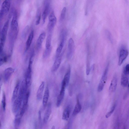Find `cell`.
Listing matches in <instances>:
<instances>
[{"instance_id": "1", "label": "cell", "mask_w": 129, "mask_h": 129, "mask_svg": "<svg viewBox=\"0 0 129 129\" xmlns=\"http://www.w3.org/2000/svg\"><path fill=\"white\" fill-rule=\"evenodd\" d=\"M9 19L5 22L2 30L0 37V53L3 52L4 44L6 40L9 25Z\"/></svg>"}, {"instance_id": "2", "label": "cell", "mask_w": 129, "mask_h": 129, "mask_svg": "<svg viewBox=\"0 0 129 129\" xmlns=\"http://www.w3.org/2000/svg\"><path fill=\"white\" fill-rule=\"evenodd\" d=\"M34 55L31 54L29 60L28 65L25 74V81L28 88L30 86L31 84L32 67L33 60Z\"/></svg>"}, {"instance_id": "3", "label": "cell", "mask_w": 129, "mask_h": 129, "mask_svg": "<svg viewBox=\"0 0 129 129\" xmlns=\"http://www.w3.org/2000/svg\"><path fill=\"white\" fill-rule=\"evenodd\" d=\"M24 96L23 94L18 93L17 97L13 102L12 106V110L13 113H16L19 109Z\"/></svg>"}, {"instance_id": "4", "label": "cell", "mask_w": 129, "mask_h": 129, "mask_svg": "<svg viewBox=\"0 0 129 129\" xmlns=\"http://www.w3.org/2000/svg\"><path fill=\"white\" fill-rule=\"evenodd\" d=\"M109 64H108L102 75L98 88V91L99 92H100L103 90L106 83L109 70Z\"/></svg>"}, {"instance_id": "5", "label": "cell", "mask_w": 129, "mask_h": 129, "mask_svg": "<svg viewBox=\"0 0 129 129\" xmlns=\"http://www.w3.org/2000/svg\"><path fill=\"white\" fill-rule=\"evenodd\" d=\"M49 22L47 25V29L48 31L51 33L53 30L57 21L54 12L52 11L49 15Z\"/></svg>"}, {"instance_id": "6", "label": "cell", "mask_w": 129, "mask_h": 129, "mask_svg": "<svg viewBox=\"0 0 129 129\" xmlns=\"http://www.w3.org/2000/svg\"><path fill=\"white\" fill-rule=\"evenodd\" d=\"M66 32V30L64 29L62 30L61 32L60 41L56 51V57L58 56L61 54L65 42Z\"/></svg>"}, {"instance_id": "7", "label": "cell", "mask_w": 129, "mask_h": 129, "mask_svg": "<svg viewBox=\"0 0 129 129\" xmlns=\"http://www.w3.org/2000/svg\"><path fill=\"white\" fill-rule=\"evenodd\" d=\"M11 2V0H5L3 2L0 12L1 19L3 18L5 14H7L9 11Z\"/></svg>"}, {"instance_id": "8", "label": "cell", "mask_w": 129, "mask_h": 129, "mask_svg": "<svg viewBox=\"0 0 129 129\" xmlns=\"http://www.w3.org/2000/svg\"><path fill=\"white\" fill-rule=\"evenodd\" d=\"M128 54V52L124 46L121 47L120 49L118 61L119 66H120L123 63Z\"/></svg>"}, {"instance_id": "9", "label": "cell", "mask_w": 129, "mask_h": 129, "mask_svg": "<svg viewBox=\"0 0 129 129\" xmlns=\"http://www.w3.org/2000/svg\"><path fill=\"white\" fill-rule=\"evenodd\" d=\"M75 47V43L73 39L70 38L68 41V49L67 53V57L70 60L72 58L73 55Z\"/></svg>"}, {"instance_id": "10", "label": "cell", "mask_w": 129, "mask_h": 129, "mask_svg": "<svg viewBox=\"0 0 129 129\" xmlns=\"http://www.w3.org/2000/svg\"><path fill=\"white\" fill-rule=\"evenodd\" d=\"M11 30L17 31L18 27L17 15V12L15 11L14 12L12 19L10 25Z\"/></svg>"}, {"instance_id": "11", "label": "cell", "mask_w": 129, "mask_h": 129, "mask_svg": "<svg viewBox=\"0 0 129 129\" xmlns=\"http://www.w3.org/2000/svg\"><path fill=\"white\" fill-rule=\"evenodd\" d=\"M49 10L50 4L47 1L45 3L42 13V17L43 23H44L45 22Z\"/></svg>"}, {"instance_id": "12", "label": "cell", "mask_w": 129, "mask_h": 129, "mask_svg": "<svg viewBox=\"0 0 129 129\" xmlns=\"http://www.w3.org/2000/svg\"><path fill=\"white\" fill-rule=\"evenodd\" d=\"M62 58L61 54L58 56L56 57L54 62L51 71L53 72L56 71L58 69L60 64Z\"/></svg>"}, {"instance_id": "13", "label": "cell", "mask_w": 129, "mask_h": 129, "mask_svg": "<svg viewBox=\"0 0 129 129\" xmlns=\"http://www.w3.org/2000/svg\"><path fill=\"white\" fill-rule=\"evenodd\" d=\"M65 88L64 87L61 86V90L57 100L56 105L57 107H59L60 106L63 99L65 94Z\"/></svg>"}, {"instance_id": "14", "label": "cell", "mask_w": 129, "mask_h": 129, "mask_svg": "<svg viewBox=\"0 0 129 129\" xmlns=\"http://www.w3.org/2000/svg\"><path fill=\"white\" fill-rule=\"evenodd\" d=\"M14 72V69L11 67H9L5 69L4 73V79L5 82L7 81L10 79Z\"/></svg>"}, {"instance_id": "15", "label": "cell", "mask_w": 129, "mask_h": 129, "mask_svg": "<svg viewBox=\"0 0 129 129\" xmlns=\"http://www.w3.org/2000/svg\"><path fill=\"white\" fill-rule=\"evenodd\" d=\"M117 77L115 75L112 79L109 86V90L111 92H113L116 90L117 85Z\"/></svg>"}, {"instance_id": "16", "label": "cell", "mask_w": 129, "mask_h": 129, "mask_svg": "<svg viewBox=\"0 0 129 129\" xmlns=\"http://www.w3.org/2000/svg\"><path fill=\"white\" fill-rule=\"evenodd\" d=\"M51 111V104L49 103L48 104L47 108L45 112L43 117V122L46 123L48 121Z\"/></svg>"}, {"instance_id": "17", "label": "cell", "mask_w": 129, "mask_h": 129, "mask_svg": "<svg viewBox=\"0 0 129 129\" xmlns=\"http://www.w3.org/2000/svg\"><path fill=\"white\" fill-rule=\"evenodd\" d=\"M28 99V98H25L22 101V105L19 112L20 116L22 117L23 116L27 108Z\"/></svg>"}, {"instance_id": "18", "label": "cell", "mask_w": 129, "mask_h": 129, "mask_svg": "<svg viewBox=\"0 0 129 129\" xmlns=\"http://www.w3.org/2000/svg\"><path fill=\"white\" fill-rule=\"evenodd\" d=\"M71 70L70 66H69L67 71L64 75L62 83H63L67 87L69 83L71 75Z\"/></svg>"}, {"instance_id": "19", "label": "cell", "mask_w": 129, "mask_h": 129, "mask_svg": "<svg viewBox=\"0 0 129 129\" xmlns=\"http://www.w3.org/2000/svg\"><path fill=\"white\" fill-rule=\"evenodd\" d=\"M128 83V75L122 72L121 79V84L123 87H126Z\"/></svg>"}, {"instance_id": "20", "label": "cell", "mask_w": 129, "mask_h": 129, "mask_svg": "<svg viewBox=\"0 0 129 129\" xmlns=\"http://www.w3.org/2000/svg\"><path fill=\"white\" fill-rule=\"evenodd\" d=\"M44 86V82L43 81L39 87L37 93V98L38 100L42 98Z\"/></svg>"}, {"instance_id": "21", "label": "cell", "mask_w": 129, "mask_h": 129, "mask_svg": "<svg viewBox=\"0 0 129 129\" xmlns=\"http://www.w3.org/2000/svg\"><path fill=\"white\" fill-rule=\"evenodd\" d=\"M45 37L46 33L45 32L41 33L39 36L36 43V46L38 49H40L41 48Z\"/></svg>"}, {"instance_id": "22", "label": "cell", "mask_w": 129, "mask_h": 129, "mask_svg": "<svg viewBox=\"0 0 129 129\" xmlns=\"http://www.w3.org/2000/svg\"><path fill=\"white\" fill-rule=\"evenodd\" d=\"M82 109L81 105L79 101L78 97H77V103L72 113V115L75 116L78 114Z\"/></svg>"}, {"instance_id": "23", "label": "cell", "mask_w": 129, "mask_h": 129, "mask_svg": "<svg viewBox=\"0 0 129 129\" xmlns=\"http://www.w3.org/2000/svg\"><path fill=\"white\" fill-rule=\"evenodd\" d=\"M34 31L32 30L29 35L25 44L26 50L27 51L29 48L34 38Z\"/></svg>"}, {"instance_id": "24", "label": "cell", "mask_w": 129, "mask_h": 129, "mask_svg": "<svg viewBox=\"0 0 129 129\" xmlns=\"http://www.w3.org/2000/svg\"><path fill=\"white\" fill-rule=\"evenodd\" d=\"M71 111V108L70 106H68L64 110L62 115V119L64 120H68Z\"/></svg>"}, {"instance_id": "25", "label": "cell", "mask_w": 129, "mask_h": 129, "mask_svg": "<svg viewBox=\"0 0 129 129\" xmlns=\"http://www.w3.org/2000/svg\"><path fill=\"white\" fill-rule=\"evenodd\" d=\"M20 82L18 81L14 89L12 98V101L13 102L17 97L18 92L19 88Z\"/></svg>"}, {"instance_id": "26", "label": "cell", "mask_w": 129, "mask_h": 129, "mask_svg": "<svg viewBox=\"0 0 129 129\" xmlns=\"http://www.w3.org/2000/svg\"><path fill=\"white\" fill-rule=\"evenodd\" d=\"M49 95V90L47 87L45 89L43 98V104L44 107H45L47 103Z\"/></svg>"}, {"instance_id": "27", "label": "cell", "mask_w": 129, "mask_h": 129, "mask_svg": "<svg viewBox=\"0 0 129 129\" xmlns=\"http://www.w3.org/2000/svg\"><path fill=\"white\" fill-rule=\"evenodd\" d=\"M22 117L20 116L19 112L16 115L14 121V126L16 128H18L20 126Z\"/></svg>"}, {"instance_id": "28", "label": "cell", "mask_w": 129, "mask_h": 129, "mask_svg": "<svg viewBox=\"0 0 129 129\" xmlns=\"http://www.w3.org/2000/svg\"><path fill=\"white\" fill-rule=\"evenodd\" d=\"M51 34H49L48 35L46 40L45 44L46 48H48L51 47Z\"/></svg>"}, {"instance_id": "29", "label": "cell", "mask_w": 129, "mask_h": 129, "mask_svg": "<svg viewBox=\"0 0 129 129\" xmlns=\"http://www.w3.org/2000/svg\"><path fill=\"white\" fill-rule=\"evenodd\" d=\"M52 50L51 47L48 48H46L43 55V57L44 59L47 58L50 56Z\"/></svg>"}, {"instance_id": "30", "label": "cell", "mask_w": 129, "mask_h": 129, "mask_svg": "<svg viewBox=\"0 0 129 129\" xmlns=\"http://www.w3.org/2000/svg\"><path fill=\"white\" fill-rule=\"evenodd\" d=\"M7 56L5 55L3 53L0 54V65L1 66L7 60Z\"/></svg>"}, {"instance_id": "31", "label": "cell", "mask_w": 129, "mask_h": 129, "mask_svg": "<svg viewBox=\"0 0 129 129\" xmlns=\"http://www.w3.org/2000/svg\"><path fill=\"white\" fill-rule=\"evenodd\" d=\"M116 106V103H114L111 107V110L107 112L106 114L105 117L107 118L109 117L113 113Z\"/></svg>"}, {"instance_id": "32", "label": "cell", "mask_w": 129, "mask_h": 129, "mask_svg": "<svg viewBox=\"0 0 129 129\" xmlns=\"http://www.w3.org/2000/svg\"><path fill=\"white\" fill-rule=\"evenodd\" d=\"M2 103L3 109L4 111H5L6 107V97L5 94L4 92H3V94Z\"/></svg>"}, {"instance_id": "33", "label": "cell", "mask_w": 129, "mask_h": 129, "mask_svg": "<svg viewBox=\"0 0 129 129\" xmlns=\"http://www.w3.org/2000/svg\"><path fill=\"white\" fill-rule=\"evenodd\" d=\"M66 11V7H64L62 9L60 14L59 18L60 21H62L64 19L65 17Z\"/></svg>"}, {"instance_id": "34", "label": "cell", "mask_w": 129, "mask_h": 129, "mask_svg": "<svg viewBox=\"0 0 129 129\" xmlns=\"http://www.w3.org/2000/svg\"><path fill=\"white\" fill-rule=\"evenodd\" d=\"M39 12V11H38L37 13L36 17L37 19L35 22L36 24V25H38L40 24L41 19V13Z\"/></svg>"}, {"instance_id": "35", "label": "cell", "mask_w": 129, "mask_h": 129, "mask_svg": "<svg viewBox=\"0 0 129 129\" xmlns=\"http://www.w3.org/2000/svg\"><path fill=\"white\" fill-rule=\"evenodd\" d=\"M90 71V63L88 58L87 60L86 67V74L87 75L89 74Z\"/></svg>"}, {"instance_id": "36", "label": "cell", "mask_w": 129, "mask_h": 129, "mask_svg": "<svg viewBox=\"0 0 129 129\" xmlns=\"http://www.w3.org/2000/svg\"><path fill=\"white\" fill-rule=\"evenodd\" d=\"M29 27L28 26H26L24 29L23 31L22 34V36L23 37H25L27 34L28 31Z\"/></svg>"}, {"instance_id": "37", "label": "cell", "mask_w": 129, "mask_h": 129, "mask_svg": "<svg viewBox=\"0 0 129 129\" xmlns=\"http://www.w3.org/2000/svg\"><path fill=\"white\" fill-rule=\"evenodd\" d=\"M122 72L127 75H129V64L126 65L123 69Z\"/></svg>"}, {"instance_id": "38", "label": "cell", "mask_w": 129, "mask_h": 129, "mask_svg": "<svg viewBox=\"0 0 129 129\" xmlns=\"http://www.w3.org/2000/svg\"><path fill=\"white\" fill-rule=\"evenodd\" d=\"M106 34L107 38L109 41L111 42H112V39L111 34L110 32L107 30L106 31Z\"/></svg>"}, {"instance_id": "39", "label": "cell", "mask_w": 129, "mask_h": 129, "mask_svg": "<svg viewBox=\"0 0 129 129\" xmlns=\"http://www.w3.org/2000/svg\"><path fill=\"white\" fill-rule=\"evenodd\" d=\"M38 119L40 123L41 122V110H40L39 112Z\"/></svg>"}, {"instance_id": "40", "label": "cell", "mask_w": 129, "mask_h": 129, "mask_svg": "<svg viewBox=\"0 0 129 129\" xmlns=\"http://www.w3.org/2000/svg\"><path fill=\"white\" fill-rule=\"evenodd\" d=\"M128 87L129 88V82H128Z\"/></svg>"}]
</instances>
